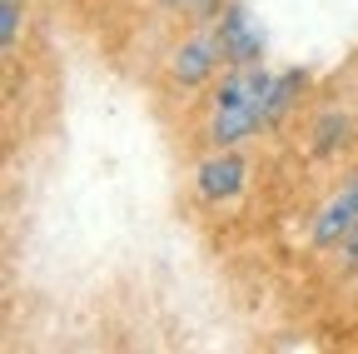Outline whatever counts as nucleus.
Wrapping results in <instances>:
<instances>
[{
	"instance_id": "f257e3e1",
	"label": "nucleus",
	"mask_w": 358,
	"mask_h": 354,
	"mask_svg": "<svg viewBox=\"0 0 358 354\" xmlns=\"http://www.w3.org/2000/svg\"><path fill=\"white\" fill-rule=\"evenodd\" d=\"M274 80L279 70L259 65H229L224 80L214 85V100H209V145H244L249 135L268 125V95H274Z\"/></svg>"
},
{
	"instance_id": "f03ea898",
	"label": "nucleus",
	"mask_w": 358,
	"mask_h": 354,
	"mask_svg": "<svg viewBox=\"0 0 358 354\" xmlns=\"http://www.w3.org/2000/svg\"><path fill=\"white\" fill-rule=\"evenodd\" d=\"M224 65V40H219V25H194L185 40L174 46L164 75L174 90H199V85H209Z\"/></svg>"
},
{
	"instance_id": "7ed1b4c3",
	"label": "nucleus",
	"mask_w": 358,
	"mask_h": 354,
	"mask_svg": "<svg viewBox=\"0 0 358 354\" xmlns=\"http://www.w3.org/2000/svg\"><path fill=\"white\" fill-rule=\"evenodd\" d=\"M244 185H249V155L239 145H214V155H204L194 170V195L204 205H229L244 195Z\"/></svg>"
},
{
	"instance_id": "20e7f679",
	"label": "nucleus",
	"mask_w": 358,
	"mask_h": 354,
	"mask_svg": "<svg viewBox=\"0 0 358 354\" xmlns=\"http://www.w3.org/2000/svg\"><path fill=\"white\" fill-rule=\"evenodd\" d=\"M214 25H219V40H224V65H259L264 60L268 35H264V20L244 6V0H229Z\"/></svg>"
},
{
	"instance_id": "39448f33",
	"label": "nucleus",
	"mask_w": 358,
	"mask_h": 354,
	"mask_svg": "<svg viewBox=\"0 0 358 354\" xmlns=\"http://www.w3.org/2000/svg\"><path fill=\"white\" fill-rule=\"evenodd\" d=\"M358 225V170L343 175V185L324 200V210L313 215V250H343V240L353 235Z\"/></svg>"
},
{
	"instance_id": "423d86ee",
	"label": "nucleus",
	"mask_w": 358,
	"mask_h": 354,
	"mask_svg": "<svg viewBox=\"0 0 358 354\" xmlns=\"http://www.w3.org/2000/svg\"><path fill=\"white\" fill-rule=\"evenodd\" d=\"M303 90H308V75H303V70H279L274 95H268V130L289 120V110L299 105V95H303Z\"/></svg>"
},
{
	"instance_id": "0eeeda50",
	"label": "nucleus",
	"mask_w": 358,
	"mask_h": 354,
	"mask_svg": "<svg viewBox=\"0 0 358 354\" xmlns=\"http://www.w3.org/2000/svg\"><path fill=\"white\" fill-rule=\"evenodd\" d=\"M348 110H319V120H313V155L329 160L343 140H348Z\"/></svg>"
},
{
	"instance_id": "6e6552de",
	"label": "nucleus",
	"mask_w": 358,
	"mask_h": 354,
	"mask_svg": "<svg viewBox=\"0 0 358 354\" xmlns=\"http://www.w3.org/2000/svg\"><path fill=\"white\" fill-rule=\"evenodd\" d=\"M20 0H0V46L15 50V40H20Z\"/></svg>"
},
{
	"instance_id": "1a4fd4ad",
	"label": "nucleus",
	"mask_w": 358,
	"mask_h": 354,
	"mask_svg": "<svg viewBox=\"0 0 358 354\" xmlns=\"http://www.w3.org/2000/svg\"><path fill=\"white\" fill-rule=\"evenodd\" d=\"M159 6H169V11H194V15H214L219 0H159Z\"/></svg>"
},
{
	"instance_id": "9d476101",
	"label": "nucleus",
	"mask_w": 358,
	"mask_h": 354,
	"mask_svg": "<svg viewBox=\"0 0 358 354\" xmlns=\"http://www.w3.org/2000/svg\"><path fill=\"white\" fill-rule=\"evenodd\" d=\"M343 259H348V264H358V225H353V235L343 240Z\"/></svg>"
}]
</instances>
